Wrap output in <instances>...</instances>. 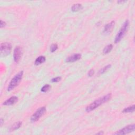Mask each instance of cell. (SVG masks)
Returning <instances> with one entry per match:
<instances>
[{
	"label": "cell",
	"instance_id": "6da1fadb",
	"mask_svg": "<svg viewBox=\"0 0 135 135\" xmlns=\"http://www.w3.org/2000/svg\"><path fill=\"white\" fill-rule=\"evenodd\" d=\"M111 96V94H108L104 95V96L100 97V98L94 100V102H92L91 104L87 107L86 108V111L87 112H90L94 110V109L99 107V106H100L102 104H105V103L108 102L109 100H110Z\"/></svg>",
	"mask_w": 135,
	"mask_h": 135
},
{
	"label": "cell",
	"instance_id": "7a4b0ae2",
	"mask_svg": "<svg viewBox=\"0 0 135 135\" xmlns=\"http://www.w3.org/2000/svg\"><path fill=\"white\" fill-rule=\"evenodd\" d=\"M23 76V71H20L18 73H17L16 75L14 76L12 80H11L9 84V86L8 87V91H11L13 90L15 87L18 86L19 84L21 82V80H22Z\"/></svg>",
	"mask_w": 135,
	"mask_h": 135
},
{
	"label": "cell",
	"instance_id": "3957f363",
	"mask_svg": "<svg viewBox=\"0 0 135 135\" xmlns=\"http://www.w3.org/2000/svg\"><path fill=\"white\" fill-rule=\"evenodd\" d=\"M129 27V20H126L125 22L123 23L122 27H121L118 32L117 33L115 39V43H118L122 40V39L125 36V34L127 32L128 28Z\"/></svg>",
	"mask_w": 135,
	"mask_h": 135
},
{
	"label": "cell",
	"instance_id": "277c9868",
	"mask_svg": "<svg viewBox=\"0 0 135 135\" xmlns=\"http://www.w3.org/2000/svg\"><path fill=\"white\" fill-rule=\"evenodd\" d=\"M45 107H42L37 110L33 114L31 117L30 120L32 122H35L38 121L42 116H43L46 112Z\"/></svg>",
	"mask_w": 135,
	"mask_h": 135
},
{
	"label": "cell",
	"instance_id": "5b68a950",
	"mask_svg": "<svg viewBox=\"0 0 135 135\" xmlns=\"http://www.w3.org/2000/svg\"><path fill=\"white\" fill-rule=\"evenodd\" d=\"M12 50V45L10 43H2L0 47V53L2 56H6L10 54Z\"/></svg>",
	"mask_w": 135,
	"mask_h": 135
},
{
	"label": "cell",
	"instance_id": "8992f818",
	"mask_svg": "<svg viewBox=\"0 0 135 135\" xmlns=\"http://www.w3.org/2000/svg\"><path fill=\"white\" fill-rule=\"evenodd\" d=\"M135 129V124H132V125H128L125 127L121 129L119 131H117L116 133H115V135H126L128 134H129L131 132H133Z\"/></svg>",
	"mask_w": 135,
	"mask_h": 135
},
{
	"label": "cell",
	"instance_id": "52a82bcc",
	"mask_svg": "<svg viewBox=\"0 0 135 135\" xmlns=\"http://www.w3.org/2000/svg\"><path fill=\"white\" fill-rule=\"evenodd\" d=\"M23 54L22 49L20 46L16 47L14 50L13 52V59L15 62L18 63L22 58V56Z\"/></svg>",
	"mask_w": 135,
	"mask_h": 135
},
{
	"label": "cell",
	"instance_id": "ba28073f",
	"mask_svg": "<svg viewBox=\"0 0 135 135\" xmlns=\"http://www.w3.org/2000/svg\"><path fill=\"white\" fill-rule=\"evenodd\" d=\"M81 56H82V55H81V54H80V53L73 54L69 56V57H68L66 60V62L68 63L74 62L80 60L81 58Z\"/></svg>",
	"mask_w": 135,
	"mask_h": 135
},
{
	"label": "cell",
	"instance_id": "9c48e42d",
	"mask_svg": "<svg viewBox=\"0 0 135 135\" xmlns=\"http://www.w3.org/2000/svg\"><path fill=\"white\" fill-rule=\"evenodd\" d=\"M19 99L17 97L15 96V95H13L11 97H10L8 99H7L3 103V105L6 106H12L14 105L18 101Z\"/></svg>",
	"mask_w": 135,
	"mask_h": 135
},
{
	"label": "cell",
	"instance_id": "30bf717a",
	"mask_svg": "<svg viewBox=\"0 0 135 135\" xmlns=\"http://www.w3.org/2000/svg\"><path fill=\"white\" fill-rule=\"evenodd\" d=\"M115 22L114 21H112L110 23H109L106 24L104 27V32L105 33H109L112 31L113 29L114 28Z\"/></svg>",
	"mask_w": 135,
	"mask_h": 135
},
{
	"label": "cell",
	"instance_id": "8fae6325",
	"mask_svg": "<svg viewBox=\"0 0 135 135\" xmlns=\"http://www.w3.org/2000/svg\"><path fill=\"white\" fill-rule=\"evenodd\" d=\"M45 60H46V58L44 56H43V55L40 56H39V57H38L36 59V60H35V61L34 62V65L36 66L40 65L41 64L45 62Z\"/></svg>",
	"mask_w": 135,
	"mask_h": 135
},
{
	"label": "cell",
	"instance_id": "7c38bea8",
	"mask_svg": "<svg viewBox=\"0 0 135 135\" xmlns=\"http://www.w3.org/2000/svg\"><path fill=\"white\" fill-rule=\"evenodd\" d=\"M21 126H22V122H16L15 123H14L13 125L10 127V128L9 129L10 131H13L18 129L21 127Z\"/></svg>",
	"mask_w": 135,
	"mask_h": 135
},
{
	"label": "cell",
	"instance_id": "4fadbf2b",
	"mask_svg": "<svg viewBox=\"0 0 135 135\" xmlns=\"http://www.w3.org/2000/svg\"><path fill=\"white\" fill-rule=\"evenodd\" d=\"M82 9V5L80 3H77V4H74L71 7V11L73 12H78Z\"/></svg>",
	"mask_w": 135,
	"mask_h": 135
},
{
	"label": "cell",
	"instance_id": "5bb4252c",
	"mask_svg": "<svg viewBox=\"0 0 135 135\" xmlns=\"http://www.w3.org/2000/svg\"><path fill=\"white\" fill-rule=\"evenodd\" d=\"M112 49H113V45L111 44H108L104 49V50H103V53H104V54H108V53H109V52H110L111 51Z\"/></svg>",
	"mask_w": 135,
	"mask_h": 135
},
{
	"label": "cell",
	"instance_id": "9a60e30c",
	"mask_svg": "<svg viewBox=\"0 0 135 135\" xmlns=\"http://www.w3.org/2000/svg\"><path fill=\"white\" fill-rule=\"evenodd\" d=\"M135 106L134 105L130 106L126 108L125 109H123L122 110V112L123 113H130V112H133L135 111Z\"/></svg>",
	"mask_w": 135,
	"mask_h": 135
},
{
	"label": "cell",
	"instance_id": "2e32d148",
	"mask_svg": "<svg viewBox=\"0 0 135 135\" xmlns=\"http://www.w3.org/2000/svg\"><path fill=\"white\" fill-rule=\"evenodd\" d=\"M111 67V65H108L107 66L104 67V68H102L99 71V74H101L104 73L105 72L107 71Z\"/></svg>",
	"mask_w": 135,
	"mask_h": 135
},
{
	"label": "cell",
	"instance_id": "e0dca14e",
	"mask_svg": "<svg viewBox=\"0 0 135 135\" xmlns=\"http://www.w3.org/2000/svg\"><path fill=\"white\" fill-rule=\"evenodd\" d=\"M51 88V87L50 84H45L41 88V91L42 92H46L50 89Z\"/></svg>",
	"mask_w": 135,
	"mask_h": 135
},
{
	"label": "cell",
	"instance_id": "ac0fdd59",
	"mask_svg": "<svg viewBox=\"0 0 135 135\" xmlns=\"http://www.w3.org/2000/svg\"><path fill=\"white\" fill-rule=\"evenodd\" d=\"M58 49V45L56 43L52 44L50 47V52L53 53L54 52Z\"/></svg>",
	"mask_w": 135,
	"mask_h": 135
},
{
	"label": "cell",
	"instance_id": "d6986e66",
	"mask_svg": "<svg viewBox=\"0 0 135 135\" xmlns=\"http://www.w3.org/2000/svg\"><path fill=\"white\" fill-rule=\"evenodd\" d=\"M62 79V78L61 77H58L53 78L51 80V82H59L60 81H61Z\"/></svg>",
	"mask_w": 135,
	"mask_h": 135
},
{
	"label": "cell",
	"instance_id": "ffe728a7",
	"mask_svg": "<svg viewBox=\"0 0 135 135\" xmlns=\"http://www.w3.org/2000/svg\"><path fill=\"white\" fill-rule=\"evenodd\" d=\"M95 72H94V69H91L89 71H88V76L89 77H91L92 76H93L94 75Z\"/></svg>",
	"mask_w": 135,
	"mask_h": 135
},
{
	"label": "cell",
	"instance_id": "44dd1931",
	"mask_svg": "<svg viewBox=\"0 0 135 135\" xmlns=\"http://www.w3.org/2000/svg\"><path fill=\"white\" fill-rule=\"evenodd\" d=\"M6 26V23L5 22H4V21H3L2 20L0 21V27H1V29H2V28Z\"/></svg>",
	"mask_w": 135,
	"mask_h": 135
},
{
	"label": "cell",
	"instance_id": "7402d4cb",
	"mask_svg": "<svg viewBox=\"0 0 135 135\" xmlns=\"http://www.w3.org/2000/svg\"><path fill=\"white\" fill-rule=\"evenodd\" d=\"M4 120H3L2 118H1V120H0V126L2 127L3 124H4Z\"/></svg>",
	"mask_w": 135,
	"mask_h": 135
},
{
	"label": "cell",
	"instance_id": "603a6c76",
	"mask_svg": "<svg viewBox=\"0 0 135 135\" xmlns=\"http://www.w3.org/2000/svg\"><path fill=\"white\" fill-rule=\"evenodd\" d=\"M104 131H99V133H97L96 134V135H104Z\"/></svg>",
	"mask_w": 135,
	"mask_h": 135
},
{
	"label": "cell",
	"instance_id": "cb8c5ba5",
	"mask_svg": "<svg viewBox=\"0 0 135 135\" xmlns=\"http://www.w3.org/2000/svg\"><path fill=\"white\" fill-rule=\"evenodd\" d=\"M126 1H118L117 2H118V3H124V2H126Z\"/></svg>",
	"mask_w": 135,
	"mask_h": 135
}]
</instances>
